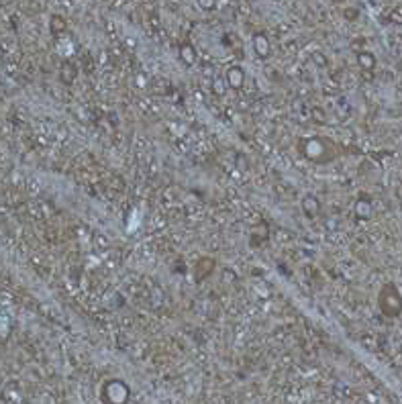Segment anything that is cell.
I'll return each instance as SVG.
<instances>
[{
	"label": "cell",
	"instance_id": "6da1fadb",
	"mask_svg": "<svg viewBox=\"0 0 402 404\" xmlns=\"http://www.w3.org/2000/svg\"><path fill=\"white\" fill-rule=\"evenodd\" d=\"M298 153L308 161H315V164H329V161L337 157L333 141H329L327 137H320V135L302 137L298 141Z\"/></svg>",
	"mask_w": 402,
	"mask_h": 404
},
{
	"label": "cell",
	"instance_id": "7a4b0ae2",
	"mask_svg": "<svg viewBox=\"0 0 402 404\" xmlns=\"http://www.w3.org/2000/svg\"><path fill=\"white\" fill-rule=\"evenodd\" d=\"M378 306L384 313V317L396 319L402 315V294L394 282H386L380 292H378Z\"/></svg>",
	"mask_w": 402,
	"mask_h": 404
},
{
	"label": "cell",
	"instance_id": "3957f363",
	"mask_svg": "<svg viewBox=\"0 0 402 404\" xmlns=\"http://www.w3.org/2000/svg\"><path fill=\"white\" fill-rule=\"evenodd\" d=\"M225 80H227V86L231 90H243V86H245V70L241 65H229L225 70Z\"/></svg>",
	"mask_w": 402,
	"mask_h": 404
},
{
	"label": "cell",
	"instance_id": "277c9868",
	"mask_svg": "<svg viewBox=\"0 0 402 404\" xmlns=\"http://www.w3.org/2000/svg\"><path fill=\"white\" fill-rule=\"evenodd\" d=\"M355 216L360 218V221H370L372 214H374V204L372 200L367 198V196H360L358 202H355Z\"/></svg>",
	"mask_w": 402,
	"mask_h": 404
},
{
	"label": "cell",
	"instance_id": "5b68a950",
	"mask_svg": "<svg viewBox=\"0 0 402 404\" xmlns=\"http://www.w3.org/2000/svg\"><path fill=\"white\" fill-rule=\"evenodd\" d=\"M254 49H255V55L266 60L270 57V51H272V45H270V39L266 33H255L254 35Z\"/></svg>",
	"mask_w": 402,
	"mask_h": 404
},
{
	"label": "cell",
	"instance_id": "8992f818",
	"mask_svg": "<svg viewBox=\"0 0 402 404\" xmlns=\"http://www.w3.org/2000/svg\"><path fill=\"white\" fill-rule=\"evenodd\" d=\"M300 206H302V213L306 216H311V218H315L320 213V202H318V198L315 194H304L302 200H300Z\"/></svg>",
	"mask_w": 402,
	"mask_h": 404
},
{
	"label": "cell",
	"instance_id": "52a82bcc",
	"mask_svg": "<svg viewBox=\"0 0 402 404\" xmlns=\"http://www.w3.org/2000/svg\"><path fill=\"white\" fill-rule=\"evenodd\" d=\"M358 64H360V67L363 72H374L378 60H376V55L372 51L363 49V51H358Z\"/></svg>",
	"mask_w": 402,
	"mask_h": 404
},
{
	"label": "cell",
	"instance_id": "ba28073f",
	"mask_svg": "<svg viewBox=\"0 0 402 404\" xmlns=\"http://www.w3.org/2000/svg\"><path fill=\"white\" fill-rule=\"evenodd\" d=\"M180 60L186 65H194L196 64V49H194L190 43H182L180 45Z\"/></svg>",
	"mask_w": 402,
	"mask_h": 404
},
{
	"label": "cell",
	"instance_id": "9c48e42d",
	"mask_svg": "<svg viewBox=\"0 0 402 404\" xmlns=\"http://www.w3.org/2000/svg\"><path fill=\"white\" fill-rule=\"evenodd\" d=\"M227 80H225V76H216V78H212V82H211V90H212V94L214 96H225L227 94Z\"/></svg>",
	"mask_w": 402,
	"mask_h": 404
},
{
	"label": "cell",
	"instance_id": "30bf717a",
	"mask_svg": "<svg viewBox=\"0 0 402 404\" xmlns=\"http://www.w3.org/2000/svg\"><path fill=\"white\" fill-rule=\"evenodd\" d=\"M76 76H78V72H76V67L72 64H63L62 65V80L65 84H72L76 80Z\"/></svg>",
	"mask_w": 402,
	"mask_h": 404
},
{
	"label": "cell",
	"instance_id": "8fae6325",
	"mask_svg": "<svg viewBox=\"0 0 402 404\" xmlns=\"http://www.w3.org/2000/svg\"><path fill=\"white\" fill-rule=\"evenodd\" d=\"M49 29H51L53 35H60L62 31H65V19L60 17V15H53V17H51V22H49Z\"/></svg>",
	"mask_w": 402,
	"mask_h": 404
},
{
	"label": "cell",
	"instance_id": "7c38bea8",
	"mask_svg": "<svg viewBox=\"0 0 402 404\" xmlns=\"http://www.w3.org/2000/svg\"><path fill=\"white\" fill-rule=\"evenodd\" d=\"M311 119H313L317 125H327V112L315 106V108H311Z\"/></svg>",
	"mask_w": 402,
	"mask_h": 404
},
{
	"label": "cell",
	"instance_id": "4fadbf2b",
	"mask_svg": "<svg viewBox=\"0 0 402 404\" xmlns=\"http://www.w3.org/2000/svg\"><path fill=\"white\" fill-rule=\"evenodd\" d=\"M311 60L318 65V67H327L329 65V60H327V55L325 53H320V51H315V53H311Z\"/></svg>",
	"mask_w": 402,
	"mask_h": 404
},
{
	"label": "cell",
	"instance_id": "5bb4252c",
	"mask_svg": "<svg viewBox=\"0 0 402 404\" xmlns=\"http://www.w3.org/2000/svg\"><path fill=\"white\" fill-rule=\"evenodd\" d=\"M388 21L392 22V25H402V8H394L392 13L388 15Z\"/></svg>",
	"mask_w": 402,
	"mask_h": 404
},
{
	"label": "cell",
	"instance_id": "9a60e30c",
	"mask_svg": "<svg viewBox=\"0 0 402 404\" xmlns=\"http://www.w3.org/2000/svg\"><path fill=\"white\" fill-rule=\"evenodd\" d=\"M196 2L202 10H214L216 8V0H196Z\"/></svg>",
	"mask_w": 402,
	"mask_h": 404
},
{
	"label": "cell",
	"instance_id": "2e32d148",
	"mask_svg": "<svg viewBox=\"0 0 402 404\" xmlns=\"http://www.w3.org/2000/svg\"><path fill=\"white\" fill-rule=\"evenodd\" d=\"M223 280H225V282H231V284H233V282H237V274H235L233 270H227V272L223 274Z\"/></svg>",
	"mask_w": 402,
	"mask_h": 404
},
{
	"label": "cell",
	"instance_id": "e0dca14e",
	"mask_svg": "<svg viewBox=\"0 0 402 404\" xmlns=\"http://www.w3.org/2000/svg\"><path fill=\"white\" fill-rule=\"evenodd\" d=\"M363 45H365V39L360 37V41H353V43H351V49H358V47H360V51H363V49H361Z\"/></svg>",
	"mask_w": 402,
	"mask_h": 404
},
{
	"label": "cell",
	"instance_id": "ac0fdd59",
	"mask_svg": "<svg viewBox=\"0 0 402 404\" xmlns=\"http://www.w3.org/2000/svg\"><path fill=\"white\" fill-rule=\"evenodd\" d=\"M343 15H345L347 19H355V17H358V10H345Z\"/></svg>",
	"mask_w": 402,
	"mask_h": 404
},
{
	"label": "cell",
	"instance_id": "d6986e66",
	"mask_svg": "<svg viewBox=\"0 0 402 404\" xmlns=\"http://www.w3.org/2000/svg\"><path fill=\"white\" fill-rule=\"evenodd\" d=\"M333 2H343V0H333Z\"/></svg>",
	"mask_w": 402,
	"mask_h": 404
}]
</instances>
